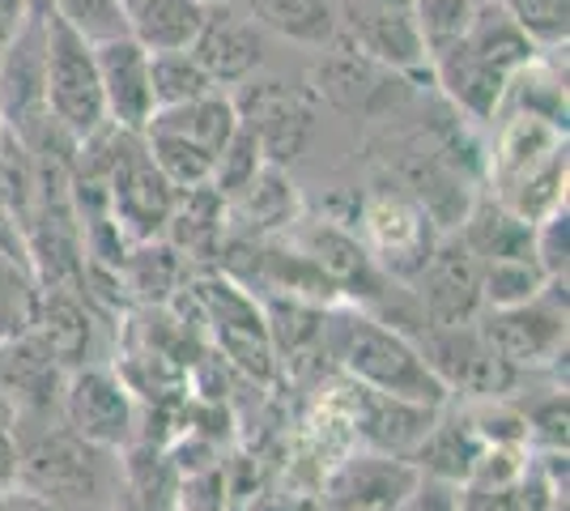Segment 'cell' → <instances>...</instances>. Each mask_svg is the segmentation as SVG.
<instances>
[{
    "mask_svg": "<svg viewBox=\"0 0 570 511\" xmlns=\"http://www.w3.org/2000/svg\"><path fill=\"white\" fill-rule=\"evenodd\" d=\"M43 30L48 13H30L0 48V132L26 141L48 120L43 107Z\"/></svg>",
    "mask_w": 570,
    "mask_h": 511,
    "instance_id": "9a60e30c",
    "label": "cell"
},
{
    "mask_svg": "<svg viewBox=\"0 0 570 511\" xmlns=\"http://www.w3.org/2000/svg\"><path fill=\"white\" fill-rule=\"evenodd\" d=\"M460 511H520V494H515V487H499V490L460 487Z\"/></svg>",
    "mask_w": 570,
    "mask_h": 511,
    "instance_id": "f35d334b",
    "label": "cell"
},
{
    "mask_svg": "<svg viewBox=\"0 0 570 511\" xmlns=\"http://www.w3.org/2000/svg\"><path fill=\"white\" fill-rule=\"evenodd\" d=\"M422 324H473L481 316V261L455 230L439 235L426 265L409 282Z\"/></svg>",
    "mask_w": 570,
    "mask_h": 511,
    "instance_id": "4fadbf2b",
    "label": "cell"
},
{
    "mask_svg": "<svg viewBox=\"0 0 570 511\" xmlns=\"http://www.w3.org/2000/svg\"><path fill=\"white\" fill-rule=\"evenodd\" d=\"M546 273L537 261H490L481 265V312L485 307H515L546 291Z\"/></svg>",
    "mask_w": 570,
    "mask_h": 511,
    "instance_id": "836d02e7",
    "label": "cell"
},
{
    "mask_svg": "<svg viewBox=\"0 0 570 511\" xmlns=\"http://www.w3.org/2000/svg\"><path fill=\"white\" fill-rule=\"evenodd\" d=\"M490 184L494 200L532 226L567 205V124L515 111L490 154Z\"/></svg>",
    "mask_w": 570,
    "mask_h": 511,
    "instance_id": "3957f363",
    "label": "cell"
},
{
    "mask_svg": "<svg viewBox=\"0 0 570 511\" xmlns=\"http://www.w3.org/2000/svg\"><path fill=\"white\" fill-rule=\"evenodd\" d=\"M476 328L515 371H541L567 354V277H549L546 291L515 307H485Z\"/></svg>",
    "mask_w": 570,
    "mask_h": 511,
    "instance_id": "ba28073f",
    "label": "cell"
},
{
    "mask_svg": "<svg viewBox=\"0 0 570 511\" xmlns=\"http://www.w3.org/2000/svg\"><path fill=\"white\" fill-rule=\"evenodd\" d=\"M124 282L128 291H137L145 303H167L179 291V273H184V256L167 244V239H145L137 244L132 256H124Z\"/></svg>",
    "mask_w": 570,
    "mask_h": 511,
    "instance_id": "f1b7e54d",
    "label": "cell"
},
{
    "mask_svg": "<svg viewBox=\"0 0 570 511\" xmlns=\"http://www.w3.org/2000/svg\"><path fill=\"white\" fill-rule=\"evenodd\" d=\"M439 417L434 405H417L404 396H387V392L362 389L350 380V426L371 452H387V456H404L422 443L430 422Z\"/></svg>",
    "mask_w": 570,
    "mask_h": 511,
    "instance_id": "ffe728a7",
    "label": "cell"
},
{
    "mask_svg": "<svg viewBox=\"0 0 570 511\" xmlns=\"http://www.w3.org/2000/svg\"><path fill=\"white\" fill-rule=\"evenodd\" d=\"M289 247L298 256H307L315 273L336 291L341 303L354 307H375L396 291V282L375 265L371 247L362 244V235L350 230L345 222L333 218H298L289 226Z\"/></svg>",
    "mask_w": 570,
    "mask_h": 511,
    "instance_id": "9c48e42d",
    "label": "cell"
},
{
    "mask_svg": "<svg viewBox=\"0 0 570 511\" xmlns=\"http://www.w3.org/2000/svg\"><path fill=\"white\" fill-rule=\"evenodd\" d=\"M0 511H60L51 499H43L39 490H30V487H4L0 490Z\"/></svg>",
    "mask_w": 570,
    "mask_h": 511,
    "instance_id": "60d3db41",
    "label": "cell"
},
{
    "mask_svg": "<svg viewBox=\"0 0 570 511\" xmlns=\"http://www.w3.org/2000/svg\"><path fill=\"white\" fill-rule=\"evenodd\" d=\"M528 443L546 448V452H567V392L549 389L532 405H520Z\"/></svg>",
    "mask_w": 570,
    "mask_h": 511,
    "instance_id": "8d00e7d4",
    "label": "cell"
},
{
    "mask_svg": "<svg viewBox=\"0 0 570 511\" xmlns=\"http://www.w3.org/2000/svg\"><path fill=\"white\" fill-rule=\"evenodd\" d=\"M413 345L422 350L430 371L443 380V389L452 392V401H511V392L523 384V371L502 358L499 350L485 341V333L473 324H426V333H417Z\"/></svg>",
    "mask_w": 570,
    "mask_h": 511,
    "instance_id": "8992f818",
    "label": "cell"
},
{
    "mask_svg": "<svg viewBox=\"0 0 570 511\" xmlns=\"http://www.w3.org/2000/svg\"><path fill=\"white\" fill-rule=\"evenodd\" d=\"M320 354L362 389L404 396L417 405L443 410L452 401V392L443 389V380L430 371L422 350L413 337L387 324V320L362 312L354 303H336L324 307V328H320Z\"/></svg>",
    "mask_w": 570,
    "mask_h": 511,
    "instance_id": "6da1fadb",
    "label": "cell"
},
{
    "mask_svg": "<svg viewBox=\"0 0 570 511\" xmlns=\"http://www.w3.org/2000/svg\"><path fill=\"white\" fill-rule=\"evenodd\" d=\"M163 239H167L184 261H188V256H200V261H205V256H217L222 244H226V205H222V196H217L209 184L179 193L175 196V209H170Z\"/></svg>",
    "mask_w": 570,
    "mask_h": 511,
    "instance_id": "4316f807",
    "label": "cell"
},
{
    "mask_svg": "<svg viewBox=\"0 0 570 511\" xmlns=\"http://www.w3.org/2000/svg\"><path fill=\"white\" fill-rule=\"evenodd\" d=\"M35 307H39V282H35V273L18 261V252L0 247V341L30 333Z\"/></svg>",
    "mask_w": 570,
    "mask_h": 511,
    "instance_id": "4dcf8cb0",
    "label": "cell"
},
{
    "mask_svg": "<svg viewBox=\"0 0 570 511\" xmlns=\"http://www.w3.org/2000/svg\"><path fill=\"white\" fill-rule=\"evenodd\" d=\"M43 107H48V120L65 128L72 141H86L98 128H107L95 43L72 35L69 26L56 22L51 13L48 30H43Z\"/></svg>",
    "mask_w": 570,
    "mask_h": 511,
    "instance_id": "5b68a950",
    "label": "cell"
},
{
    "mask_svg": "<svg viewBox=\"0 0 570 511\" xmlns=\"http://www.w3.org/2000/svg\"><path fill=\"white\" fill-rule=\"evenodd\" d=\"M499 4H502V13L532 39L537 51L567 48L570 0H499Z\"/></svg>",
    "mask_w": 570,
    "mask_h": 511,
    "instance_id": "e575fe53",
    "label": "cell"
},
{
    "mask_svg": "<svg viewBox=\"0 0 570 511\" xmlns=\"http://www.w3.org/2000/svg\"><path fill=\"white\" fill-rule=\"evenodd\" d=\"M22 443V487L39 490L60 511H111L124 490L119 452L95 448L65 422L18 431Z\"/></svg>",
    "mask_w": 570,
    "mask_h": 511,
    "instance_id": "7a4b0ae2",
    "label": "cell"
},
{
    "mask_svg": "<svg viewBox=\"0 0 570 511\" xmlns=\"http://www.w3.org/2000/svg\"><path fill=\"white\" fill-rule=\"evenodd\" d=\"M30 333L60 371L98 363V320L86 303V291H39Z\"/></svg>",
    "mask_w": 570,
    "mask_h": 511,
    "instance_id": "7402d4cb",
    "label": "cell"
},
{
    "mask_svg": "<svg viewBox=\"0 0 570 511\" xmlns=\"http://www.w3.org/2000/svg\"><path fill=\"white\" fill-rule=\"evenodd\" d=\"M188 291L200 307V320H205L214 345L226 354V363L243 371L247 380L268 384L277 375V350H273L264 303L252 294V286L235 282L230 273H205Z\"/></svg>",
    "mask_w": 570,
    "mask_h": 511,
    "instance_id": "277c9868",
    "label": "cell"
},
{
    "mask_svg": "<svg viewBox=\"0 0 570 511\" xmlns=\"http://www.w3.org/2000/svg\"><path fill=\"white\" fill-rule=\"evenodd\" d=\"M230 98H235L238 124L256 137L264 163L289 167L307 154L311 132H315V102L307 90L273 77H247Z\"/></svg>",
    "mask_w": 570,
    "mask_h": 511,
    "instance_id": "8fae6325",
    "label": "cell"
},
{
    "mask_svg": "<svg viewBox=\"0 0 570 511\" xmlns=\"http://www.w3.org/2000/svg\"><path fill=\"white\" fill-rule=\"evenodd\" d=\"M222 205H226V235L235 239H268L303 218V196L294 188L289 170L273 163H264L256 179Z\"/></svg>",
    "mask_w": 570,
    "mask_h": 511,
    "instance_id": "44dd1931",
    "label": "cell"
},
{
    "mask_svg": "<svg viewBox=\"0 0 570 511\" xmlns=\"http://www.w3.org/2000/svg\"><path fill=\"white\" fill-rule=\"evenodd\" d=\"M30 4V13H48V0H26Z\"/></svg>",
    "mask_w": 570,
    "mask_h": 511,
    "instance_id": "7bdbcfd3",
    "label": "cell"
},
{
    "mask_svg": "<svg viewBox=\"0 0 570 511\" xmlns=\"http://www.w3.org/2000/svg\"><path fill=\"white\" fill-rule=\"evenodd\" d=\"M48 13L65 22L86 43H107L128 35V4L124 0H48Z\"/></svg>",
    "mask_w": 570,
    "mask_h": 511,
    "instance_id": "d6a6232c",
    "label": "cell"
},
{
    "mask_svg": "<svg viewBox=\"0 0 570 511\" xmlns=\"http://www.w3.org/2000/svg\"><path fill=\"white\" fill-rule=\"evenodd\" d=\"M205 22L200 0H128V35L145 51H184Z\"/></svg>",
    "mask_w": 570,
    "mask_h": 511,
    "instance_id": "83f0119b",
    "label": "cell"
},
{
    "mask_svg": "<svg viewBox=\"0 0 570 511\" xmlns=\"http://www.w3.org/2000/svg\"><path fill=\"white\" fill-rule=\"evenodd\" d=\"M261 167H264V154H261V146H256V137L238 124V132L226 141V149L217 154L214 175H209V188H214L222 200H230L238 188H247V184L256 179V170Z\"/></svg>",
    "mask_w": 570,
    "mask_h": 511,
    "instance_id": "d590c367",
    "label": "cell"
},
{
    "mask_svg": "<svg viewBox=\"0 0 570 511\" xmlns=\"http://www.w3.org/2000/svg\"><path fill=\"white\" fill-rule=\"evenodd\" d=\"M264 35L294 48L324 51L336 43V0H243Z\"/></svg>",
    "mask_w": 570,
    "mask_h": 511,
    "instance_id": "484cf974",
    "label": "cell"
},
{
    "mask_svg": "<svg viewBox=\"0 0 570 511\" xmlns=\"http://www.w3.org/2000/svg\"><path fill=\"white\" fill-rule=\"evenodd\" d=\"M455 235L473 247L481 265L490 261H537L532 256V222L511 214L494 196H473L464 222L455 226Z\"/></svg>",
    "mask_w": 570,
    "mask_h": 511,
    "instance_id": "cb8c5ba5",
    "label": "cell"
},
{
    "mask_svg": "<svg viewBox=\"0 0 570 511\" xmlns=\"http://www.w3.org/2000/svg\"><path fill=\"white\" fill-rule=\"evenodd\" d=\"M485 439L476 435L473 417H469V405L455 410L452 401L439 410V417L430 422V431L422 435V443L409 452V464L422 473V478H439V482H452V487H464L469 473H473L476 456H481Z\"/></svg>",
    "mask_w": 570,
    "mask_h": 511,
    "instance_id": "603a6c76",
    "label": "cell"
},
{
    "mask_svg": "<svg viewBox=\"0 0 570 511\" xmlns=\"http://www.w3.org/2000/svg\"><path fill=\"white\" fill-rule=\"evenodd\" d=\"M124 4H128V0H124Z\"/></svg>",
    "mask_w": 570,
    "mask_h": 511,
    "instance_id": "bcb514c9",
    "label": "cell"
},
{
    "mask_svg": "<svg viewBox=\"0 0 570 511\" xmlns=\"http://www.w3.org/2000/svg\"><path fill=\"white\" fill-rule=\"evenodd\" d=\"M320 511H328V508H320Z\"/></svg>",
    "mask_w": 570,
    "mask_h": 511,
    "instance_id": "f6af8a7d",
    "label": "cell"
},
{
    "mask_svg": "<svg viewBox=\"0 0 570 511\" xmlns=\"http://www.w3.org/2000/svg\"><path fill=\"white\" fill-rule=\"evenodd\" d=\"M0 422H9V426H13V414H9V401H4V392H0Z\"/></svg>",
    "mask_w": 570,
    "mask_h": 511,
    "instance_id": "b9f144b4",
    "label": "cell"
},
{
    "mask_svg": "<svg viewBox=\"0 0 570 511\" xmlns=\"http://www.w3.org/2000/svg\"><path fill=\"white\" fill-rule=\"evenodd\" d=\"M98 86L107 102V124L119 132H145L154 116V95H149V51L132 39L119 35L107 43H95Z\"/></svg>",
    "mask_w": 570,
    "mask_h": 511,
    "instance_id": "d6986e66",
    "label": "cell"
},
{
    "mask_svg": "<svg viewBox=\"0 0 570 511\" xmlns=\"http://www.w3.org/2000/svg\"><path fill=\"white\" fill-rule=\"evenodd\" d=\"M357 235L371 247L375 265L396 282L409 286L417 277V268L426 265L430 247L439 239L434 222L426 218V209L404 193L396 179L366 188L357 200Z\"/></svg>",
    "mask_w": 570,
    "mask_h": 511,
    "instance_id": "52a82bcc",
    "label": "cell"
},
{
    "mask_svg": "<svg viewBox=\"0 0 570 511\" xmlns=\"http://www.w3.org/2000/svg\"><path fill=\"white\" fill-rule=\"evenodd\" d=\"M268 35L247 13V4H205V22L191 43V56L209 73L217 90H235L264 69Z\"/></svg>",
    "mask_w": 570,
    "mask_h": 511,
    "instance_id": "e0dca14e",
    "label": "cell"
},
{
    "mask_svg": "<svg viewBox=\"0 0 570 511\" xmlns=\"http://www.w3.org/2000/svg\"><path fill=\"white\" fill-rule=\"evenodd\" d=\"M417 482V469L404 456L387 452H354L333 464L324 478V508L328 511H396Z\"/></svg>",
    "mask_w": 570,
    "mask_h": 511,
    "instance_id": "ac0fdd59",
    "label": "cell"
},
{
    "mask_svg": "<svg viewBox=\"0 0 570 511\" xmlns=\"http://www.w3.org/2000/svg\"><path fill=\"white\" fill-rule=\"evenodd\" d=\"M60 422L77 431L86 443L107 448V452H128L141 426H137V396L128 380L102 363L77 366L65 375L60 392Z\"/></svg>",
    "mask_w": 570,
    "mask_h": 511,
    "instance_id": "30bf717a",
    "label": "cell"
},
{
    "mask_svg": "<svg viewBox=\"0 0 570 511\" xmlns=\"http://www.w3.org/2000/svg\"><path fill=\"white\" fill-rule=\"evenodd\" d=\"M145 128H154V132H170V137H179V141H188V146L214 154V163H217V154H222L226 141L238 132L235 98L226 95V90H209V95L191 98V102H179V107H163V111H154Z\"/></svg>",
    "mask_w": 570,
    "mask_h": 511,
    "instance_id": "d4e9b609",
    "label": "cell"
},
{
    "mask_svg": "<svg viewBox=\"0 0 570 511\" xmlns=\"http://www.w3.org/2000/svg\"><path fill=\"white\" fill-rule=\"evenodd\" d=\"M18 478H22V443L9 422H0V490L18 487Z\"/></svg>",
    "mask_w": 570,
    "mask_h": 511,
    "instance_id": "ab89813d",
    "label": "cell"
},
{
    "mask_svg": "<svg viewBox=\"0 0 570 511\" xmlns=\"http://www.w3.org/2000/svg\"><path fill=\"white\" fill-rule=\"evenodd\" d=\"M396 511H460V487L417 473V482H413V490L396 503Z\"/></svg>",
    "mask_w": 570,
    "mask_h": 511,
    "instance_id": "74e56055",
    "label": "cell"
},
{
    "mask_svg": "<svg viewBox=\"0 0 570 511\" xmlns=\"http://www.w3.org/2000/svg\"><path fill=\"white\" fill-rule=\"evenodd\" d=\"M404 73L396 69H383L375 60L357 56L345 43L320 51V65H315V95L324 98L328 107H336L341 116H354V120H392L404 107Z\"/></svg>",
    "mask_w": 570,
    "mask_h": 511,
    "instance_id": "5bb4252c",
    "label": "cell"
},
{
    "mask_svg": "<svg viewBox=\"0 0 570 511\" xmlns=\"http://www.w3.org/2000/svg\"><path fill=\"white\" fill-rule=\"evenodd\" d=\"M476 9H481V0H413V22H417L422 48H426V65L430 56L448 51L469 35Z\"/></svg>",
    "mask_w": 570,
    "mask_h": 511,
    "instance_id": "1f68e13d",
    "label": "cell"
},
{
    "mask_svg": "<svg viewBox=\"0 0 570 511\" xmlns=\"http://www.w3.org/2000/svg\"><path fill=\"white\" fill-rule=\"evenodd\" d=\"M200 4H243V0H200Z\"/></svg>",
    "mask_w": 570,
    "mask_h": 511,
    "instance_id": "ee69618b",
    "label": "cell"
},
{
    "mask_svg": "<svg viewBox=\"0 0 570 511\" xmlns=\"http://www.w3.org/2000/svg\"><path fill=\"white\" fill-rule=\"evenodd\" d=\"M209 90H217V86L200 69V60L191 56V48L149 51V95H154V111L191 102V98L209 95Z\"/></svg>",
    "mask_w": 570,
    "mask_h": 511,
    "instance_id": "f546056e",
    "label": "cell"
},
{
    "mask_svg": "<svg viewBox=\"0 0 570 511\" xmlns=\"http://www.w3.org/2000/svg\"><path fill=\"white\" fill-rule=\"evenodd\" d=\"M336 43L396 73L426 69V48L413 22V0H336Z\"/></svg>",
    "mask_w": 570,
    "mask_h": 511,
    "instance_id": "7c38bea8",
    "label": "cell"
},
{
    "mask_svg": "<svg viewBox=\"0 0 570 511\" xmlns=\"http://www.w3.org/2000/svg\"><path fill=\"white\" fill-rule=\"evenodd\" d=\"M65 375H69V371L56 366V358L39 345L35 333L0 341V392H4V401H9L13 431L43 426V422H60Z\"/></svg>",
    "mask_w": 570,
    "mask_h": 511,
    "instance_id": "2e32d148",
    "label": "cell"
}]
</instances>
